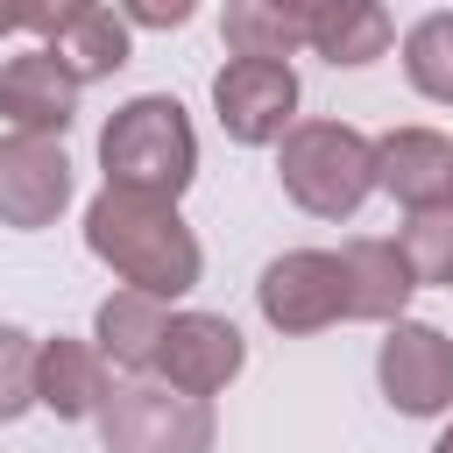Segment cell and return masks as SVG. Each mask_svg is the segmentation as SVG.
<instances>
[{"label":"cell","mask_w":453,"mask_h":453,"mask_svg":"<svg viewBox=\"0 0 453 453\" xmlns=\"http://www.w3.org/2000/svg\"><path fill=\"white\" fill-rule=\"evenodd\" d=\"M85 248L127 290H142L156 304L198 290V276H205V248L184 226V212L170 198H142V191H113V184H99V198L85 205Z\"/></svg>","instance_id":"obj_1"},{"label":"cell","mask_w":453,"mask_h":453,"mask_svg":"<svg viewBox=\"0 0 453 453\" xmlns=\"http://www.w3.org/2000/svg\"><path fill=\"white\" fill-rule=\"evenodd\" d=\"M99 170H106L113 191H142V198H170L177 205L191 191V177H198L191 113L170 92H134L99 127Z\"/></svg>","instance_id":"obj_2"},{"label":"cell","mask_w":453,"mask_h":453,"mask_svg":"<svg viewBox=\"0 0 453 453\" xmlns=\"http://www.w3.org/2000/svg\"><path fill=\"white\" fill-rule=\"evenodd\" d=\"M276 177H283V198L297 212L354 219L375 191V156H368V134L347 120H297L276 142Z\"/></svg>","instance_id":"obj_3"},{"label":"cell","mask_w":453,"mask_h":453,"mask_svg":"<svg viewBox=\"0 0 453 453\" xmlns=\"http://www.w3.org/2000/svg\"><path fill=\"white\" fill-rule=\"evenodd\" d=\"M212 439H219L212 403L177 396L156 375H127L99 403V446L106 453H212Z\"/></svg>","instance_id":"obj_4"},{"label":"cell","mask_w":453,"mask_h":453,"mask_svg":"<svg viewBox=\"0 0 453 453\" xmlns=\"http://www.w3.org/2000/svg\"><path fill=\"white\" fill-rule=\"evenodd\" d=\"M212 113L226 127V142L241 149H276L297 127V71L290 64H255V57H226L212 71Z\"/></svg>","instance_id":"obj_5"},{"label":"cell","mask_w":453,"mask_h":453,"mask_svg":"<svg viewBox=\"0 0 453 453\" xmlns=\"http://www.w3.org/2000/svg\"><path fill=\"white\" fill-rule=\"evenodd\" d=\"M255 311L269 319V333H326L347 319V276H340V255L326 248H290L262 269L255 283Z\"/></svg>","instance_id":"obj_6"},{"label":"cell","mask_w":453,"mask_h":453,"mask_svg":"<svg viewBox=\"0 0 453 453\" xmlns=\"http://www.w3.org/2000/svg\"><path fill=\"white\" fill-rule=\"evenodd\" d=\"M241 368H248L241 326L219 319V311H170L163 347H156V361H149L156 382H170L177 396H198V403H212Z\"/></svg>","instance_id":"obj_7"},{"label":"cell","mask_w":453,"mask_h":453,"mask_svg":"<svg viewBox=\"0 0 453 453\" xmlns=\"http://www.w3.org/2000/svg\"><path fill=\"white\" fill-rule=\"evenodd\" d=\"M375 382L389 396V411L403 418H439L453 403V340L425 319H396L375 347Z\"/></svg>","instance_id":"obj_8"},{"label":"cell","mask_w":453,"mask_h":453,"mask_svg":"<svg viewBox=\"0 0 453 453\" xmlns=\"http://www.w3.org/2000/svg\"><path fill=\"white\" fill-rule=\"evenodd\" d=\"M71 205V156L50 134H0V226L35 234Z\"/></svg>","instance_id":"obj_9"},{"label":"cell","mask_w":453,"mask_h":453,"mask_svg":"<svg viewBox=\"0 0 453 453\" xmlns=\"http://www.w3.org/2000/svg\"><path fill=\"white\" fill-rule=\"evenodd\" d=\"M28 35L35 50H50L78 85L92 78H113L127 64V21L113 7H92V0H64V7H28Z\"/></svg>","instance_id":"obj_10"},{"label":"cell","mask_w":453,"mask_h":453,"mask_svg":"<svg viewBox=\"0 0 453 453\" xmlns=\"http://www.w3.org/2000/svg\"><path fill=\"white\" fill-rule=\"evenodd\" d=\"M78 78L50 57V50H14L0 64V120L7 134H50L64 142V127L78 120Z\"/></svg>","instance_id":"obj_11"},{"label":"cell","mask_w":453,"mask_h":453,"mask_svg":"<svg viewBox=\"0 0 453 453\" xmlns=\"http://www.w3.org/2000/svg\"><path fill=\"white\" fill-rule=\"evenodd\" d=\"M375 156V191H389L403 212L446 205V177H453V142L439 127H389L382 142H368Z\"/></svg>","instance_id":"obj_12"},{"label":"cell","mask_w":453,"mask_h":453,"mask_svg":"<svg viewBox=\"0 0 453 453\" xmlns=\"http://www.w3.org/2000/svg\"><path fill=\"white\" fill-rule=\"evenodd\" d=\"M106 389H113V375H106L92 340H71V333L35 340V411L78 425V418H99Z\"/></svg>","instance_id":"obj_13"},{"label":"cell","mask_w":453,"mask_h":453,"mask_svg":"<svg viewBox=\"0 0 453 453\" xmlns=\"http://www.w3.org/2000/svg\"><path fill=\"white\" fill-rule=\"evenodd\" d=\"M396 21L375 0H304V50H319L340 71H361L375 57H389Z\"/></svg>","instance_id":"obj_14"},{"label":"cell","mask_w":453,"mask_h":453,"mask_svg":"<svg viewBox=\"0 0 453 453\" xmlns=\"http://www.w3.org/2000/svg\"><path fill=\"white\" fill-rule=\"evenodd\" d=\"M340 276H347V319H368V326H396L411 290H418L396 241H375V234L340 248Z\"/></svg>","instance_id":"obj_15"},{"label":"cell","mask_w":453,"mask_h":453,"mask_svg":"<svg viewBox=\"0 0 453 453\" xmlns=\"http://www.w3.org/2000/svg\"><path fill=\"white\" fill-rule=\"evenodd\" d=\"M163 326H170V304L142 297V290H113L99 311H92V347L99 361L127 368V375H149L156 347H163Z\"/></svg>","instance_id":"obj_16"},{"label":"cell","mask_w":453,"mask_h":453,"mask_svg":"<svg viewBox=\"0 0 453 453\" xmlns=\"http://www.w3.org/2000/svg\"><path fill=\"white\" fill-rule=\"evenodd\" d=\"M219 35L234 57L255 64H290L304 50V0H226Z\"/></svg>","instance_id":"obj_17"},{"label":"cell","mask_w":453,"mask_h":453,"mask_svg":"<svg viewBox=\"0 0 453 453\" xmlns=\"http://www.w3.org/2000/svg\"><path fill=\"white\" fill-rule=\"evenodd\" d=\"M403 78H411L418 99L453 106V7L411 21V35H403Z\"/></svg>","instance_id":"obj_18"},{"label":"cell","mask_w":453,"mask_h":453,"mask_svg":"<svg viewBox=\"0 0 453 453\" xmlns=\"http://www.w3.org/2000/svg\"><path fill=\"white\" fill-rule=\"evenodd\" d=\"M396 255H403L411 283H453V212H446V205L403 212V226H396Z\"/></svg>","instance_id":"obj_19"},{"label":"cell","mask_w":453,"mask_h":453,"mask_svg":"<svg viewBox=\"0 0 453 453\" xmlns=\"http://www.w3.org/2000/svg\"><path fill=\"white\" fill-rule=\"evenodd\" d=\"M35 411V340L21 326H0V425Z\"/></svg>","instance_id":"obj_20"},{"label":"cell","mask_w":453,"mask_h":453,"mask_svg":"<svg viewBox=\"0 0 453 453\" xmlns=\"http://www.w3.org/2000/svg\"><path fill=\"white\" fill-rule=\"evenodd\" d=\"M127 28H184L191 21V0H170V7H113Z\"/></svg>","instance_id":"obj_21"},{"label":"cell","mask_w":453,"mask_h":453,"mask_svg":"<svg viewBox=\"0 0 453 453\" xmlns=\"http://www.w3.org/2000/svg\"><path fill=\"white\" fill-rule=\"evenodd\" d=\"M14 28H28V7H0V35H14Z\"/></svg>","instance_id":"obj_22"},{"label":"cell","mask_w":453,"mask_h":453,"mask_svg":"<svg viewBox=\"0 0 453 453\" xmlns=\"http://www.w3.org/2000/svg\"><path fill=\"white\" fill-rule=\"evenodd\" d=\"M432 453H453V425H446V432H439V439H432Z\"/></svg>","instance_id":"obj_23"},{"label":"cell","mask_w":453,"mask_h":453,"mask_svg":"<svg viewBox=\"0 0 453 453\" xmlns=\"http://www.w3.org/2000/svg\"><path fill=\"white\" fill-rule=\"evenodd\" d=\"M446 212H453V177H446Z\"/></svg>","instance_id":"obj_24"},{"label":"cell","mask_w":453,"mask_h":453,"mask_svg":"<svg viewBox=\"0 0 453 453\" xmlns=\"http://www.w3.org/2000/svg\"><path fill=\"white\" fill-rule=\"evenodd\" d=\"M446 290H453V283H446Z\"/></svg>","instance_id":"obj_25"}]
</instances>
